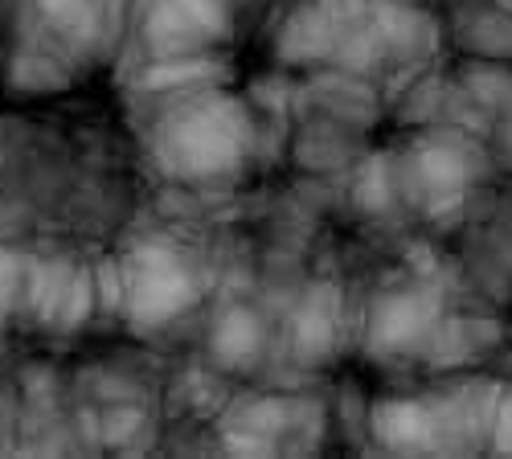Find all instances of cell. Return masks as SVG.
Here are the masks:
<instances>
[]
</instances>
